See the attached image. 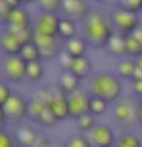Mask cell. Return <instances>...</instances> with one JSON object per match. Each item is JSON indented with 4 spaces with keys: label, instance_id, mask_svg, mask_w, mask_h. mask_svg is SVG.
Masks as SVG:
<instances>
[{
    "label": "cell",
    "instance_id": "obj_28",
    "mask_svg": "<svg viewBox=\"0 0 142 147\" xmlns=\"http://www.w3.org/2000/svg\"><path fill=\"white\" fill-rule=\"evenodd\" d=\"M64 147H93L89 140L87 133H80V135H73L64 142Z\"/></svg>",
    "mask_w": 142,
    "mask_h": 147
},
{
    "label": "cell",
    "instance_id": "obj_5",
    "mask_svg": "<svg viewBox=\"0 0 142 147\" xmlns=\"http://www.w3.org/2000/svg\"><path fill=\"white\" fill-rule=\"evenodd\" d=\"M27 110H29V100L17 92H14L11 98L2 106V112L14 124H20L25 118H27Z\"/></svg>",
    "mask_w": 142,
    "mask_h": 147
},
{
    "label": "cell",
    "instance_id": "obj_24",
    "mask_svg": "<svg viewBox=\"0 0 142 147\" xmlns=\"http://www.w3.org/2000/svg\"><path fill=\"white\" fill-rule=\"evenodd\" d=\"M116 147H142V140L131 132H125L116 140Z\"/></svg>",
    "mask_w": 142,
    "mask_h": 147
},
{
    "label": "cell",
    "instance_id": "obj_48",
    "mask_svg": "<svg viewBox=\"0 0 142 147\" xmlns=\"http://www.w3.org/2000/svg\"><path fill=\"white\" fill-rule=\"evenodd\" d=\"M113 147H116V146H113Z\"/></svg>",
    "mask_w": 142,
    "mask_h": 147
},
{
    "label": "cell",
    "instance_id": "obj_36",
    "mask_svg": "<svg viewBox=\"0 0 142 147\" xmlns=\"http://www.w3.org/2000/svg\"><path fill=\"white\" fill-rule=\"evenodd\" d=\"M14 92L11 90V87H9L6 83H0V106H3L6 101L11 98V95Z\"/></svg>",
    "mask_w": 142,
    "mask_h": 147
},
{
    "label": "cell",
    "instance_id": "obj_31",
    "mask_svg": "<svg viewBox=\"0 0 142 147\" xmlns=\"http://www.w3.org/2000/svg\"><path fill=\"white\" fill-rule=\"evenodd\" d=\"M58 40H60L58 35H46V34H41V32H35V35H34V41L37 43V46H38L40 49L52 46L54 43H57Z\"/></svg>",
    "mask_w": 142,
    "mask_h": 147
},
{
    "label": "cell",
    "instance_id": "obj_16",
    "mask_svg": "<svg viewBox=\"0 0 142 147\" xmlns=\"http://www.w3.org/2000/svg\"><path fill=\"white\" fill-rule=\"evenodd\" d=\"M58 87L61 89L64 94L70 95L78 89H81V80L76 78L70 71H63L58 77Z\"/></svg>",
    "mask_w": 142,
    "mask_h": 147
},
{
    "label": "cell",
    "instance_id": "obj_3",
    "mask_svg": "<svg viewBox=\"0 0 142 147\" xmlns=\"http://www.w3.org/2000/svg\"><path fill=\"white\" fill-rule=\"evenodd\" d=\"M113 117L121 127H133L139 124V110L142 103L135 98H124L113 103Z\"/></svg>",
    "mask_w": 142,
    "mask_h": 147
},
{
    "label": "cell",
    "instance_id": "obj_4",
    "mask_svg": "<svg viewBox=\"0 0 142 147\" xmlns=\"http://www.w3.org/2000/svg\"><path fill=\"white\" fill-rule=\"evenodd\" d=\"M27 61L21 55H3L2 58V74L3 78L9 83H21L26 80Z\"/></svg>",
    "mask_w": 142,
    "mask_h": 147
},
{
    "label": "cell",
    "instance_id": "obj_27",
    "mask_svg": "<svg viewBox=\"0 0 142 147\" xmlns=\"http://www.w3.org/2000/svg\"><path fill=\"white\" fill-rule=\"evenodd\" d=\"M109 106H110V103H109V101H105L104 98H99V96H92L90 112L93 113L95 117H101V115H104L109 110Z\"/></svg>",
    "mask_w": 142,
    "mask_h": 147
},
{
    "label": "cell",
    "instance_id": "obj_26",
    "mask_svg": "<svg viewBox=\"0 0 142 147\" xmlns=\"http://www.w3.org/2000/svg\"><path fill=\"white\" fill-rule=\"evenodd\" d=\"M64 0H37V6L44 12H61Z\"/></svg>",
    "mask_w": 142,
    "mask_h": 147
},
{
    "label": "cell",
    "instance_id": "obj_15",
    "mask_svg": "<svg viewBox=\"0 0 142 147\" xmlns=\"http://www.w3.org/2000/svg\"><path fill=\"white\" fill-rule=\"evenodd\" d=\"M87 48H89V43H87V40L84 37H72V38H69L64 41V51L72 55L73 58L76 57H84L87 54Z\"/></svg>",
    "mask_w": 142,
    "mask_h": 147
},
{
    "label": "cell",
    "instance_id": "obj_14",
    "mask_svg": "<svg viewBox=\"0 0 142 147\" xmlns=\"http://www.w3.org/2000/svg\"><path fill=\"white\" fill-rule=\"evenodd\" d=\"M3 26H6V28H29V26H34V23L31 20L29 12H27L26 8L21 5V6L12 9L6 23H5Z\"/></svg>",
    "mask_w": 142,
    "mask_h": 147
},
{
    "label": "cell",
    "instance_id": "obj_12",
    "mask_svg": "<svg viewBox=\"0 0 142 147\" xmlns=\"http://www.w3.org/2000/svg\"><path fill=\"white\" fill-rule=\"evenodd\" d=\"M49 109L54 112V115L58 118V121H63L70 117V110H69V100L67 94L60 89L58 86L54 87V98L49 104Z\"/></svg>",
    "mask_w": 142,
    "mask_h": 147
},
{
    "label": "cell",
    "instance_id": "obj_2",
    "mask_svg": "<svg viewBox=\"0 0 142 147\" xmlns=\"http://www.w3.org/2000/svg\"><path fill=\"white\" fill-rule=\"evenodd\" d=\"M92 96H99L109 101L110 104L116 103L122 95V81L118 74L109 71H99L90 77L89 89Z\"/></svg>",
    "mask_w": 142,
    "mask_h": 147
},
{
    "label": "cell",
    "instance_id": "obj_49",
    "mask_svg": "<svg viewBox=\"0 0 142 147\" xmlns=\"http://www.w3.org/2000/svg\"><path fill=\"white\" fill-rule=\"evenodd\" d=\"M141 12H142V11H141Z\"/></svg>",
    "mask_w": 142,
    "mask_h": 147
},
{
    "label": "cell",
    "instance_id": "obj_34",
    "mask_svg": "<svg viewBox=\"0 0 142 147\" xmlns=\"http://www.w3.org/2000/svg\"><path fill=\"white\" fill-rule=\"evenodd\" d=\"M17 146H18L17 138H14L6 130L0 132V147H17Z\"/></svg>",
    "mask_w": 142,
    "mask_h": 147
},
{
    "label": "cell",
    "instance_id": "obj_18",
    "mask_svg": "<svg viewBox=\"0 0 142 147\" xmlns=\"http://www.w3.org/2000/svg\"><path fill=\"white\" fill-rule=\"evenodd\" d=\"M40 133L35 130L34 127L31 126H20L18 127V130L15 133V138H17V142L18 146L21 147H32L34 146V142L37 141V138H38Z\"/></svg>",
    "mask_w": 142,
    "mask_h": 147
},
{
    "label": "cell",
    "instance_id": "obj_46",
    "mask_svg": "<svg viewBox=\"0 0 142 147\" xmlns=\"http://www.w3.org/2000/svg\"><path fill=\"white\" fill-rule=\"evenodd\" d=\"M139 126H142V106H141V110H139Z\"/></svg>",
    "mask_w": 142,
    "mask_h": 147
},
{
    "label": "cell",
    "instance_id": "obj_43",
    "mask_svg": "<svg viewBox=\"0 0 142 147\" xmlns=\"http://www.w3.org/2000/svg\"><path fill=\"white\" fill-rule=\"evenodd\" d=\"M135 78H139V80H142V69H141V67H136Z\"/></svg>",
    "mask_w": 142,
    "mask_h": 147
},
{
    "label": "cell",
    "instance_id": "obj_19",
    "mask_svg": "<svg viewBox=\"0 0 142 147\" xmlns=\"http://www.w3.org/2000/svg\"><path fill=\"white\" fill-rule=\"evenodd\" d=\"M136 61L135 58H122L121 61H118L116 64V74L119 77L122 78V80H133L135 78V72H136Z\"/></svg>",
    "mask_w": 142,
    "mask_h": 147
},
{
    "label": "cell",
    "instance_id": "obj_32",
    "mask_svg": "<svg viewBox=\"0 0 142 147\" xmlns=\"http://www.w3.org/2000/svg\"><path fill=\"white\" fill-rule=\"evenodd\" d=\"M37 123H38L40 126H43V127H52V126H55V124L58 123V118L55 117L54 112L49 107H46L43 112H41V115L38 117Z\"/></svg>",
    "mask_w": 142,
    "mask_h": 147
},
{
    "label": "cell",
    "instance_id": "obj_29",
    "mask_svg": "<svg viewBox=\"0 0 142 147\" xmlns=\"http://www.w3.org/2000/svg\"><path fill=\"white\" fill-rule=\"evenodd\" d=\"M31 98H35V100L41 101V103H44L46 106H49L54 98V87H38V89H35L32 92Z\"/></svg>",
    "mask_w": 142,
    "mask_h": 147
},
{
    "label": "cell",
    "instance_id": "obj_23",
    "mask_svg": "<svg viewBox=\"0 0 142 147\" xmlns=\"http://www.w3.org/2000/svg\"><path fill=\"white\" fill-rule=\"evenodd\" d=\"M141 54H142V45L139 43V40L133 34L125 35V57L136 58Z\"/></svg>",
    "mask_w": 142,
    "mask_h": 147
},
{
    "label": "cell",
    "instance_id": "obj_20",
    "mask_svg": "<svg viewBox=\"0 0 142 147\" xmlns=\"http://www.w3.org/2000/svg\"><path fill=\"white\" fill-rule=\"evenodd\" d=\"M76 32H78V26H76V22L72 20L69 17H61V22H60V32H58V37L61 38L63 41H66L72 37H76Z\"/></svg>",
    "mask_w": 142,
    "mask_h": 147
},
{
    "label": "cell",
    "instance_id": "obj_11",
    "mask_svg": "<svg viewBox=\"0 0 142 147\" xmlns=\"http://www.w3.org/2000/svg\"><path fill=\"white\" fill-rule=\"evenodd\" d=\"M26 43H23L15 32L3 28L2 35H0V48L3 51V55H20Z\"/></svg>",
    "mask_w": 142,
    "mask_h": 147
},
{
    "label": "cell",
    "instance_id": "obj_37",
    "mask_svg": "<svg viewBox=\"0 0 142 147\" xmlns=\"http://www.w3.org/2000/svg\"><path fill=\"white\" fill-rule=\"evenodd\" d=\"M11 11L12 9L8 6L6 3L3 2V0H0V22L3 23H6V20H8V17H9V14H11Z\"/></svg>",
    "mask_w": 142,
    "mask_h": 147
},
{
    "label": "cell",
    "instance_id": "obj_35",
    "mask_svg": "<svg viewBox=\"0 0 142 147\" xmlns=\"http://www.w3.org/2000/svg\"><path fill=\"white\" fill-rule=\"evenodd\" d=\"M57 60H58V64H60V67H61L63 71H69V69H70V66H72L73 57H72V55H69L66 51H63V52L58 55Z\"/></svg>",
    "mask_w": 142,
    "mask_h": 147
},
{
    "label": "cell",
    "instance_id": "obj_40",
    "mask_svg": "<svg viewBox=\"0 0 142 147\" xmlns=\"http://www.w3.org/2000/svg\"><path fill=\"white\" fill-rule=\"evenodd\" d=\"M3 2L6 3L11 9H15L18 6H21V0H3Z\"/></svg>",
    "mask_w": 142,
    "mask_h": 147
},
{
    "label": "cell",
    "instance_id": "obj_1",
    "mask_svg": "<svg viewBox=\"0 0 142 147\" xmlns=\"http://www.w3.org/2000/svg\"><path fill=\"white\" fill-rule=\"evenodd\" d=\"M112 14L104 9H92L84 20L81 22V34L92 48L102 49L115 34Z\"/></svg>",
    "mask_w": 142,
    "mask_h": 147
},
{
    "label": "cell",
    "instance_id": "obj_47",
    "mask_svg": "<svg viewBox=\"0 0 142 147\" xmlns=\"http://www.w3.org/2000/svg\"><path fill=\"white\" fill-rule=\"evenodd\" d=\"M44 147H54V142H49L48 146H44Z\"/></svg>",
    "mask_w": 142,
    "mask_h": 147
},
{
    "label": "cell",
    "instance_id": "obj_7",
    "mask_svg": "<svg viewBox=\"0 0 142 147\" xmlns=\"http://www.w3.org/2000/svg\"><path fill=\"white\" fill-rule=\"evenodd\" d=\"M69 100V110H70V118L78 119L82 115L90 112V101H92V94L89 90L78 89L76 92L67 95Z\"/></svg>",
    "mask_w": 142,
    "mask_h": 147
},
{
    "label": "cell",
    "instance_id": "obj_25",
    "mask_svg": "<svg viewBox=\"0 0 142 147\" xmlns=\"http://www.w3.org/2000/svg\"><path fill=\"white\" fill-rule=\"evenodd\" d=\"M76 124H78V129L81 130V133H89L92 129H93L96 124V117L92 112L82 115V117H80L76 119Z\"/></svg>",
    "mask_w": 142,
    "mask_h": 147
},
{
    "label": "cell",
    "instance_id": "obj_30",
    "mask_svg": "<svg viewBox=\"0 0 142 147\" xmlns=\"http://www.w3.org/2000/svg\"><path fill=\"white\" fill-rule=\"evenodd\" d=\"M49 107V106H46L44 103H41V101L35 100V98H29V110H27V118L32 119V121H37L38 117L41 115V112Z\"/></svg>",
    "mask_w": 142,
    "mask_h": 147
},
{
    "label": "cell",
    "instance_id": "obj_38",
    "mask_svg": "<svg viewBox=\"0 0 142 147\" xmlns=\"http://www.w3.org/2000/svg\"><path fill=\"white\" fill-rule=\"evenodd\" d=\"M131 90H133L135 95L142 98V80H139V78H133L131 80Z\"/></svg>",
    "mask_w": 142,
    "mask_h": 147
},
{
    "label": "cell",
    "instance_id": "obj_45",
    "mask_svg": "<svg viewBox=\"0 0 142 147\" xmlns=\"http://www.w3.org/2000/svg\"><path fill=\"white\" fill-rule=\"evenodd\" d=\"M32 2H37V0H21V5H29Z\"/></svg>",
    "mask_w": 142,
    "mask_h": 147
},
{
    "label": "cell",
    "instance_id": "obj_42",
    "mask_svg": "<svg viewBox=\"0 0 142 147\" xmlns=\"http://www.w3.org/2000/svg\"><path fill=\"white\" fill-rule=\"evenodd\" d=\"M135 61H136V66L142 69V54H141V55H137V57L135 58Z\"/></svg>",
    "mask_w": 142,
    "mask_h": 147
},
{
    "label": "cell",
    "instance_id": "obj_44",
    "mask_svg": "<svg viewBox=\"0 0 142 147\" xmlns=\"http://www.w3.org/2000/svg\"><path fill=\"white\" fill-rule=\"evenodd\" d=\"M93 2H96L98 5H105V3H109L110 0H93Z\"/></svg>",
    "mask_w": 142,
    "mask_h": 147
},
{
    "label": "cell",
    "instance_id": "obj_17",
    "mask_svg": "<svg viewBox=\"0 0 142 147\" xmlns=\"http://www.w3.org/2000/svg\"><path fill=\"white\" fill-rule=\"evenodd\" d=\"M105 49H107L113 57H118V58L124 57V55H125V34H122V32H119V31H115V34L112 35V38L109 40Z\"/></svg>",
    "mask_w": 142,
    "mask_h": 147
},
{
    "label": "cell",
    "instance_id": "obj_33",
    "mask_svg": "<svg viewBox=\"0 0 142 147\" xmlns=\"http://www.w3.org/2000/svg\"><path fill=\"white\" fill-rule=\"evenodd\" d=\"M116 6H121V8L133 11V12H141L142 11V0H116Z\"/></svg>",
    "mask_w": 142,
    "mask_h": 147
},
{
    "label": "cell",
    "instance_id": "obj_10",
    "mask_svg": "<svg viewBox=\"0 0 142 147\" xmlns=\"http://www.w3.org/2000/svg\"><path fill=\"white\" fill-rule=\"evenodd\" d=\"M92 11L89 0H64L63 3V17H69L75 22H82Z\"/></svg>",
    "mask_w": 142,
    "mask_h": 147
},
{
    "label": "cell",
    "instance_id": "obj_8",
    "mask_svg": "<svg viewBox=\"0 0 142 147\" xmlns=\"http://www.w3.org/2000/svg\"><path fill=\"white\" fill-rule=\"evenodd\" d=\"M89 140L93 147H113L116 146V135H115L113 129L107 124L98 123L92 130L87 133Z\"/></svg>",
    "mask_w": 142,
    "mask_h": 147
},
{
    "label": "cell",
    "instance_id": "obj_9",
    "mask_svg": "<svg viewBox=\"0 0 142 147\" xmlns=\"http://www.w3.org/2000/svg\"><path fill=\"white\" fill-rule=\"evenodd\" d=\"M60 22H61V17L57 12L41 11L34 20V29L35 32H41V34H46V35H58Z\"/></svg>",
    "mask_w": 142,
    "mask_h": 147
},
{
    "label": "cell",
    "instance_id": "obj_13",
    "mask_svg": "<svg viewBox=\"0 0 142 147\" xmlns=\"http://www.w3.org/2000/svg\"><path fill=\"white\" fill-rule=\"evenodd\" d=\"M73 75L80 80H90V77L93 75V64H92L90 58L84 55V57H76L73 58L72 66L69 69Z\"/></svg>",
    "mask_w": 142,
    "mask_h": 147
},
{
    "label": "cell",
    "instance_id": "obj_21",
    "mask_svg": "<svg viewBox=\"0 0 142 147\" xmlns=\"http://www.w3.org/2000/svg\"><path fill=\"white\" fill-rule=\"evenodd\" d=\"M44 77V66L40 61H31L27 63V69H26V80L31 83H38L41 78Z\"/></svg>",
    "mask_w": 142,
    "mask_h": 147
},
{
    "label": "cell",
    "instance_id": "obj_39",
    "mask_svg": "<svg viewBox=\"0 0 142 147\" xmlns=\"http://www.w3.org/2000/svg\"><path fill=\"white\" fill-rule=\"evenodd\" d=\"M49 142L50 141L44 135H38V138H37V141L34 142V146H32V147H44V146H48Z\"/></svg>",
    "mask_w": 142,
    "mask_h": 147
},
{
    "label": "cell",
    "instance_id": "obj_41",
    "mask_svg": "<svg viewBox=\"0 0 142 147\" xmlns=\"http://www.w3.org/2000/svg\"><path fill=\"white\" fill-rule=\"evenodd\" d=\"M133 35H135V37H136V38H137V40H139V43L142 45V23H141V25H139V26H137V29H136L135 32H133Z\"/></svg>",
    "mask_w": 142,
    "mask_h": 147
},
{
    "label": "cell",
    "instance_id": "obj_22",
    "mask_svg": "<svg viewBox=\"0 0 142 147\" xmlns=\"http://www.w3.org/2000/svg\"><path fill=\"white\" fill-rule=\"evenodd\" d=\"M20 55H21V58L25 60V61H27V63L41 60V51H40V48L37 46V43L34 40L25 45V48L21 49Z\"/></svg>",
    "mask_w": 142,
    "mask_h": 147
},
{
    "label": "cell",
    "instance_id": "obj_6",
    "mask_svg": "<svg viewBox=\"0 0 142 147\" xmlns=\"http://www.w3.org/2000/svg\"><path fill=\"white\" fill-rule=\"evenodd\" d=\"M110 14H112V22H113L115 29L125 35L133 34L137 29V26L141 25L137 12L128 11V9H124L121 6H115Z\"/></svg>",
    "mask_w": 142,
    "mask_h": 147
}]
</instances>
